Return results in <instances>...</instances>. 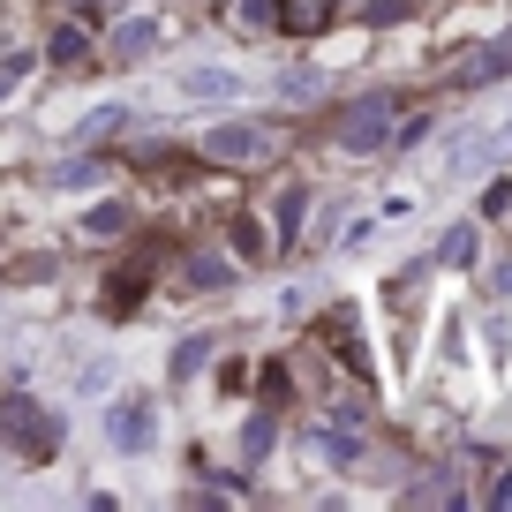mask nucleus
Returning a JSON list of instances; mask_svg holds the SVG:
<instances>
[{"label": "nucleus", "mask_w": 512, "mask_h": 512, "mask_svg": "<svg viewBox=\"0 0 512 512\" xmlns=\"http://www.w3.org/2000/svg\"><path fill=\"white\" fill-rule=\"evenodd\" d=\"M0 445L46 467L53 452H61V415H46V407L23 400V392H0Z\"/></svg>", "instance_id": "nucleus-1"}, {"label": "nucleus", "mask_w": 512, "mask_h": 512, "mask_svg": "<svg viewBox=\"0 0 512 512\" xmlns=\"http://www.w3.org/2000/svg\"><path fill=\"white\" fill-rule=\"evenodd\" d=\"M392 128H400V98L377 91V98H354V106H339L332 136H339L347 151H377V144H392Z\"/></svg>", "instance_id": "nucleus-2"}, {"label": "nucleus", "mask_w": 512, "mask_h": 512, "mask_svg": "<svg viewBox=\"0 0 512 512\" xmlns=\"http://www.w3.org/2000/svg\"><path fill=\"white\" fill-rule=\"evenodd\" d=\"M272 151H279V136L256 128V121H226V128L204 136V159H219V166H256V159H272Z\"/></svg>", "instance_id": "nucleus-3"}, {"label": "nucleus", "mask_w": 512, "mask_h": 512, "mask_svg": "<svg viewBox=\"0 0 512 512\" xmlns=\"http://www.w3.org/2000/svg\"><path fill=\"white\" fill-rule=\"evenodd\" d=\"M512 159V113L497 128H475V136H460V144L445 151V174H482V166H505Z\"/></svg>", "instance_id": "nucleus-4"}, {"label": "nucleus", "mask_w": 512, "mask_h": 512, "mask_svg": "<svg viewBox=\"0 0 512 512\" xmlns=\"http://www.w3.org/2000/svg\"><path fill=\"white\" fill-rule=\"evenodd\" d=\"M106 437H113L121 452H144L151 437H159V422H151V400H121V407L106 415Z\"/></svg>", "instance_id": "nucleus-5"}, {"label": "nucleus", "mask_w": 512, "mask_h": 512, "mask_svg": "<svg viewBox=\"0 0 512 512\" xmlns=\"http://www.w3.org/2000/svg\"><path fill=\"white\" fill-rule=\"evenodd\" d=\"M332 16H339V0H272V23H279V31H294V38L324 31Z\"/></svg>", "instance_id": "nucleus-6"}, {"label": "nucleus", "mask_w": 512, "mask_h": 512, "mask_svg": "<svg viewBox=\"0 0 512 512\" xmlns=\"http://www.w3.org/2000/svg\"><path fill=\"white\" fill-rule=\"evenodd\" d=\"M490 76H512V38H497V46H482L475 61L452 68V83H460V91H475V83H490Z\"/></svg>", "instance_id": "nucleus-7"}, {"label": "nucleus", "mask_w": 512, "mask_h": 512, "mask_svg": "<svg viewBox=\"0 0 512 512\" xmlns=\"http://www.w3.org/2000/svg\"><path fill=\"white\" fill-rule=\"evenodd\" d=\"M151 46H159V23H151V16H136V23H113V53H121V61H144V53Z\"/></svg>", "instance_id": "nucleus-8"}, {"label": "nucleus", "mask_w": 512, "mask_h": 512, "mask_svg": "<svg viewBox=\"0 0 512 512\" xmlns=\"http://www.w3.org/2000/svg\"><path fill=\"white\" fill-rule=\"evenodd\" d=\"M324 339L339 347V362H347V369H369V354L354 347V309H332V317H324Z\"/></svg>", "instance_id": "nucleus-9"}, {"label": "nucleus", "mask_w": 512, "mask_h": 512, "mask_svg": "<svg viewBox=\"0 0 512 512\" xmlns=\"http://www.w3.org/2000/svg\"><path fill=\"white\" fill-rule=\"evenodd\" d=\"M136 166H151L159 181H181L196 159H189V151H174V144H144V151H136Z\"/></svg>", "instance_id": "nucleus-10"}, {"label": "nucleus", "mask_w": 512, "mask_h": 512, "mask_svg": "<svg viewBox=\"0 0 512 512\" xmlns=\"http://www.w3.org/2000/svg\"><path fill=\"white\" fill-rule=\"evenodd\" d=\"M189 98H234V76L226 68H189Z\"/></svg>", "instance_id": "nucleus-11"}, {"label": "nucleus", "mask_w": 512, "mask_h": 512, "mask_svg": "<svg viewBox=\"0 0 512 512\" xmlns=\"http://www.w3.org/2000/svg\"><path fill=\"white\" fill-rule=\"evenodd\" d=\"M83 53H91V46H83V31H76V23H61V31H53V61H61V68H76Z\"/></svg>", "instance_id": "nucleus-12"}, {"label": "nucleus", "mask_w": 512, "mask_h": 512, "mask_svg": "<svg viewBox=\"0 0 512 512\" xmlns=\"http://www.w3.org/2000/svg\"><path fill=\"white\" fill-rule=\"evenodd\" d=\"M241 452H249V460H264V452H272V415H249V430H241Z\"/></svg>", "instance_id": "nucleus-13"}, {"label": "nucleus", "mask_w": 512, "mask_h": 512, "mask_svg": "<svg viewBox=\"0 0 512 512\" xmlns=\"http://www.w3.org/2000/svg\"><path fill=\"white\" fill-rule=\"evenodd\" d=\"M204 354H211V339H189V347H174V377L189 384L196 369H204Z\"/></svg>", "instance_id": "nucleus-14"}, {"label": "nucleus", "mask_w": 512, "mask_h": 512, "mask_svg": "<svg viewBox=\"0 0 512 512\" xmlns=\"http://www.w3.org/2000/svg\"><path fill=\"white\" fill-rule=\"evenodd\" d=\"M437 256H445V264H467V256H475V226H452V234H445V249H437Z\"/></svg>", "instance_id": "nucleus-15"}, {"label": "nucleus", "mask_w": 512, "mask_h": 512, "mask_svg": "<svg viewBox=\"0 0 512 512\" xmlns=\"http://www.w3.org/2000/svg\"><path fill=\"white\" fill-rule=\"evenodd\" d=\"M482 497H490V505H505V497H512V475H505V460H490V467H482Z\"/></svg>", "instance_id": "nucleus-16"}, {"label": "nucleus", "mask_w": 512, "mask_h": 512, "mask_svg": "<svg viewBox=\"0 0 512 512\" xmlns=\"http://www.w3.org/2000/svg\"><path fill=\"white\" fill-rule=\"evenodd\" d=\"M189 279H196V287H226V264H219V256H189Z\"/></svg>", "instance_id": "nucleus-17"}, {"label": "nucleus", "mask_w": 512, "mask_h": 512, "mask_svg": "<svg viewBox=\"0 0 512 512\" xmlns=\"http://www.w3.org/2000/svg\"><path fill=\"white\" fill-rule=\"evenodd\" d=\"M83 226H91V234H121V226H128V211H121V204H98Z\"/></svg>", "instance_id": "nucleus-18"}, {"label": "nucleus", "mask_w": 512, "mask_h": 512, "mask_svg": "<svg viewBox=\"0 0 512 512\" xmlns=\"http://www.w3.org/2000/svg\"><path fill=\"white\" fill-rule=\"evenodd\" d=\"M317 91H324L317 68H294V76H287V98H317Z\"/></svg>", "instance_id": "nucleus-19"}, {"label": "nucleus", "mask_w": 512, "mask_h": 512, "mask_svg": "<svg viewBox=\"0 0 512 512\" xmlns=\"http://www.w3.org/2000/svg\"><path fill=\"white\" fill-rule=\"evenodd\" d=\"M234 23H241V31H256V23H272V0H241V8H234Z\"/></svg>", "instance_id": "nucleus-20"}, {"label": "nucleus", "mask_w": 512, "mask_h": 512, "mask_svg": "<svg viewBox=\"0 0 512 512\" xmlns=\"http://www.w3.org/2000/svg\"><path fill=\"white\" fill-rule=\"evenodd\" d=\"M91 181H98V166H91V159H76V166H61V189H91Z\"/></svg>", "instance_id": "nucleus-21"}, {"label": "nucleus", "mask_w": 512, "mask_h": 512, "mask_svg": "<svg viewBox=\"0 0 512 512\" xmlns=\"http://www.w3.org/2000/svg\"><path fill=\"white\" fill-rule=\"evenodd\" d=\"M23 68H31V61H23V53H8V61H0V98H8V91H16V83H23Z\"/></svg>", "instance_id": "nucleus-22"}, {"label": "nucleus", "mask_w": 512, "mask_h": 512, "mask_svg": "<svg viewBox=\"0 0 512 512\" xmlns=\"http://www.w3.org/2000/svg\"><path fill=\"white\" fill-rule=\"evenodd\" d=\"M113 121H121V113H113V106H98V113H91V121H83V144H98V136H106V128H113Z\"/></svg>", "instance_id": "nucleus-23"}, {"label": "nucleus", "mask_w": 512, "mask_h": 512, "mask_svg": "<svg viewBox=\"0 0 512 512\" xmlns=\"http://www.w3.org/2000/svg\"><path fill=\"white\" fill-rule=\"evenodd\" d=\"M490 294H512V256H497V264H490Z\"/></svg>", "instance_id": "nucleus-24"}]
</instances>
